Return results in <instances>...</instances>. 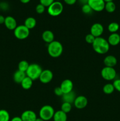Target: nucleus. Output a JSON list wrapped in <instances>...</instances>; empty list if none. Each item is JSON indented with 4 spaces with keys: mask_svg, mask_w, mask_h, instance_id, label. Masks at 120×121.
<instances>
[{
    "mask_svg": "<svg viewBox=\"0 0 120 121\" xmlns=\"http://www.w3.org/2000/svg\"><path fill=\"white\" fill-rule=\"evenodd\" d=\"M52 119L54 121H67V115L61 110H60L55 112Z\"/></svg>",
    "mask_w": 120,
    "mask_h": 121,
    "instance_id": "obj_19",
    "label": "nucleus"
},
{
    "mask_svg": "<svg viewBox=\"0 0 120 121\" xmlns=\"http://www.w3.org/2000/svg\"><path fill=\"white\" fill-rule=\"evenodd\" d=\"M45 8L46 7L45 6H44L43 5L41 4H39L35 7V11L39 14H43L45 12Z\"/></svg>",
    "mask_w": 120,
    "mask_h": 121,
    "instance_id": "obj_30",
    "label": "nucleus"
},
{
    "mask_svg": "<svg viewBox=\"0 0 120 121\" xmlns=\"http://www.w3.org/2000/svg\"><path fill=\"white\" fill-rule=\"evenodd\" d=\"M61 111L65 112V113H68L71 111L72 105L71 104L68 102H63L61 105Z\"/></svg>",
    "mask_w": 120,
    "mask_h": 121,
    "instance_id": "obj_28",
    "label": "nucleus"
},
{
    "mask_svg": "<svg viewBox=\"0 0 120 121\" xmlns=\"http://www.w3.org/2000/svg\"><path fill=\"white\" fill-rule=\"evenodd\" d=\"M81 10H82V12L84 14H90V13H91L92 11V9H91L90 6H89L88 4L83 5L82 6Z\"/></svg>",
    "mask_w": 120,
    "mask_h": 121,
    "instance_id": "obj_29",
    "label": "nucleus"
},
{
    "mask_svg": "<svg viewBox=\"0 0 120 121\" xmlns=\"http://www.w3.org/2000/svg\"><path fill=\"white\" fill-rule=\"evenodd\" d=\"M0 121H10V115L8 111L0 109Z\"/></svg>",
    "mask_w": 120,
    "mask_h": 121,
    "instance_id": "obj_26",
    "label": "nucleus"
},
{
    "mask_svg": "<svg viewBox=\"0 0 120 121\" xmlns=\"http://www.w3.org/2000/svg\"><path fill=\"white\" fill-rule=\"evenodd\" d=\"M20 1L22 4H28L30 2L31 0H20Z\"/></svg>",
    "mask_w": 120,
    "mask_h": 121,
    "instance_id": "obj_40",
    "label": "nucleus"
},
{
    "mask_svg": "<svg viewBox=\"0 0 120 121\" xmlns=\"http://www.w3.org/2000/svg\"><path fill=\"white\" fill-rule=\"evenodd\" d=\"M104 63L106 67H114L117 64V59L114 56L108 55L104 59Z\"/></svg>",
    "mask_w": 120,
    "mask_h": 121,
    "instance_id": "obj_15",
    "label": "nucleus"
},
{
    "mask_svg": "<svg viewBox=\"0 0 120 121\" xmlns=\"http://www.w3.org/2000/svg\"><path fill=\"white\" fill-rule=\"evenodd\" d=\"M22 121H35L37 118L35 112L31 110H27L22 112L20 117Z\"/></svg>",
    "mask_w": 120,
    "mask_h": 121,
    "instance_id": "obj_13",
    "label": "nucleus"
},
{
    "mask_svg": "<svg viewBox=\"0 0 120 121\" xmlns=\"http://www.w3.org/2000/svg\"><path fill=\"white\" fill-rule=\"evenodd\" d=\"M42 70H43L42 67L38 64H31L29 65L27 72H25L26 75L34 81L36 79H39L40 74L42 73Z\"/></svg>",
    "mask_w": 120,
    "mask_h": 121,
    "instance_id": "obj_3",
    "label": "nucleus"
},
{
    "mask_svg": "<svg viewBox=\"0 0 120 121\" xmlns=\"http://www.w3.org/2000/svg\"><path fill=\"white\" fill-rule=\"evenodd\" d=\"M29 66V64L28 63V61H26V60H21V61H20L18 65V70L21 71V72H26Z\"/></svg>",
    "mask_w": 120,
    "mask_h": 121,
    "instance_id": "obj_25",
    "label": "nucleus"
},
{
    "mask_svg": "<svg viewBox=\"0 0 120 121\" xmlns=\"http://www.w3.org/2000/svg\"><path fill=\"white\" fill-rule=\"evenodd\" d=\"M74 106L76 109H82L88 105V99L85 96L82 95L76 97L74 102Z\"/></svg>",
    "mask_w": 120,
    "mask_h": 121,
    "instance_id": "obj_11",
    "label": "nucleus"
},
{
    "mask_svg": "<svg viewBox=\"0 0 120 121\" xmlns=\"http://www.w3.org/2000/svg\"><path fill=\"white\" fill-rule=\"evenodd\" d=\"M47 51H48V54L51 57H59L61 56L63 52V46L60 41L54 40L51 43L48 44Z\"/></svg>",
    "mask_w": 120,
    "mask_h": 121,
    "instance_id": "obj_2",
    "label": "nucleus"
},
{
    "mask_svg": "<svg viewBox=\"0 0 120 121\" xmlns=\"http://www.w3.org/2000/svg\"><path fill=\"white\" fill-rule=\"evenodd\" d=\"M112 84L114 85L115 90H116L118 92H120V79H116L114 80Z\"/></svg>",
    "mask_w": 120,
    "mask_h": 121,
    "instance_id": "obj_33",
    "label": "nucleus"
},
{
    "mask_svg": "<svg viewBox=\"0 0 120 121\" xmlns=\"http://www.w3.org/2000/svg\"><path fill=\"white\" fill-rule=\"evenodd\" d=\"M42 39L44 41L49 44L54 41V34L51 31L45 30L42 33Z\"/></svg>",
    "mask_w": 120,
    "mask_h": 121,
    "instance_id": "obj_17",
    "label": "nucleus"
},
{
    "mask_svg": "<svg viewBox=\"0 0 120 121\" xmlns=\"http://www.w3.org/2000/svg\"><path fill=\"white\" fill-rule=\"evenodd\" d=\"M54 1H55V0H40V4L48 8Z\"/></svg>",
    "mask_w": 120,
    "mask_h": 121,
    "instance_id": "obj_32",
    "label": "nucleus"
},
{
    "mask_svg": "<svg viewBox=\"0 0 120 121\" xmlns=\"http://www.w3.org/2000/svg\"><path fill=\"white\" fill-rule=\"evenodd\" d=\"M60 1H61V0H55V1H60Z\"/></svg>",
    "mask_w": 120,
    "mask_h": 121,
    "instance_id": "obj_43",
    "label": "nucleus"
},
{
    "mask_svg": "<svg viewBox=\"0 0 120 121\" xmlns=\"http://www.w3.org/2000/svg\"><path fill=\"white\" fill-rule=\"evenodd\" d=\"M76 1L77 0H64L65 3L67 4V5H72L75 4Z\"/></svg>",
    "mask_w": 120,
    "mask_h": 121,
    "instance_id": "obj_35",
    "label": "nucleus"
},
{
    "mask_svg": "<svg viewBox=\"0 0 120 121\" xmlns=\"http://www.w3.org/2000/svg\"></svg>",
    "mask_w": 120,
    "mask_h": 121,
    "instance_id": "obj_45",
    "label": "nucleus"
},
{
    "mask_svg": "<svg viewBox=\"0 0 120 121\" xmlns=\"http://www.w3.org/2000/svg\"><path fill=\"white\" fill-rule=\"evenodd\" d=\"M62 98L64 102H68L69 104H72V103H74L76 96L75 95V93L72 91V92H69V93L64 94Z\"/></svg>",
    "mask_w": 120,
    "mask_h": 121,
    "instance_id": "obj_21",
    "label": "nucleus"
},
{
    "mask_svg": "<svg viewBox=\"0 0 120 121\" xmlns=\"http://www.w3.org/2000/svg\"><path fill=\"white\" fill-rule=\"evenodd\" d=\"M101 75L104 80L107 81H111L116 78V72L114 67L105 66L101 72Z\"/></svg>",
    "mask_w": 120,
    "mask_h": 121,
    "instance_id": "obj_7",
    "label": "nucleus"
},
{
    "mask_svg": "<svg viewBox=\"0 0 120 121\" xmlns=\"http://www.w3.org/2000/svg\"><path fill=\"white\" fill-rule=\"evenodd\" d=\"M55 111L52 106L51 105H44L40 109L39 111L40 118L45 121H48L52 119Z\"/></svg>",
    "mask_w": 120,
    "mask_h": 121,
    "instance_id": "obj_4",
    "label": "nucleus"
},
{
    "mask_svg": "<svg viewBox=\"0 0 120 121\" xmlns=\"http://www.w3.org/2000/svg\"><path fill=\"white\" fill-rule=\"evenodd\" d=\"M10 121H22V119H21V117H15L13 118H12V119L10 120Z\"/></svg>",
    "mask_w": 120,
    "mask_h": 121,
    "instance_id": "obj_37",
    "label": "nucleus"
},
{
    "mask_svg": "<svg viewBox=\"0 0 120 121\" xmlns=\"http://www.w3.org/2000/svg\"><path fill=\"white\" fill-rule=\"evenodd\" d=\"M4 25L7 29L9 30H14L17 27L16 20L12 16H7L5 18Z\"/></svg>",
    "mask_w": 120,
    "mask_h": 121,
    "instance_id": "obj_14",
    "label": "nucleus"
},
{
    "mask_svg": "<svg viewBox=\"0 0 120 121\" xmlns=\"http://www.w3.org/2000/svg\"><path fill=\"white\" fill-rule=\"evenodd\" d=\"M120 28V26L116 22H112L108 25V30L110 33H115L118 31Z\"/></svg>",
    "mask_w": 120,
    "mask_h": 121,
    "instance_id": "obj_27",
    "label": "nucleus"
},
{
    "mask_svg": "<svg viewBox=\"0 0 120 121\" xmlns=\"http://www.w3.org/2000/svg\"><path fill=\"white\" fill-rule=\"evenodd\" d=\"M64 6L60 1H54L51 4L47 9V12L49 15L52 17L59 16L62 13Z\"/></svg>",
    "mask_w": 120,
    "mask_h": 121,
    "instance_id": "obj_5",
    "label": "nucleus"
},
{
    "mask_svg": "<svg viewBox=\"0 0 120 121\" xmlns=\"http://www.w3.org/2000/svg\"><path fill=\"white\" fill-rule=\"evenodd\" d=\"M104 33V27L101 23H94L90 28V34L95 38L100 37Z\"/></svg>",
    "mask_w": 120,
    "mask_h": 121,
    "instance_id": "obj_10",
    "label": "nucleus"
},
{
    "mask_svg": "<svg viewBox=\"0 0 120 121\" xmlns=\"http://www.w3.org/2000/svg\"><path fill=\"white\" fill-rule=\"evenodd\" d=\"M29 31L24 25H20L14 30V34L15 37L18 40H25L29 36Z\"/></svg>",
    "mask_w": 120,
    "mask_h": 121,
    "instance_id": "obj_6",
    "label": "nucleus"
},
{
    "mask_svg": "<svg viewBox=\"0 0 120 121\" xmlns=\"http://www.w3.org/2000/svg\"><path fill=\"white\" fill-rule=\"evenodd\" d=\"M54 93L55 95L58 96H62V95H64L60 87H56L54 89Z\"/></svg>",
    "mask_w": 120,
    "mask_h": 121,
    "instance_id": "obj_34",
    "label": "nucleus"
},
{
    "mask_svg": "<svg viewBox=\"0 0 120 121\" xmlns=\"http://www.w3.org/2000/svg\"><path fill=\"white\" fill-rule=\"evenodd\" d=\"M53 79V73L52 71L49 69L43 70L40 74V76L39 78V80L42 83L47 84L51 82Z\"/></svg>",
    "mask_w": 120,
    "mask_h": 121,
    "instance_id": "obj_9",
    "label": "nucleus"
},
{
    "mask_svg": "<svg viewBox=\"0 0 120 121\" xmlns=\"http://www.w3.org/2000/svg\"><path fill=\"white\" fill-rule=\"evenodd\" d=\"M36 25V20H35V18H34V17H32L27 18L24 21V26L27 28H28L29 30L35 28Z\"/></svg>",
    "mask_w": 120,
    "mask_h": 121,
    "instance_id": "obj_20",
    "label": "nucleus"
},
{
    "mask_svg": "<svg viewBox=\"0 0 120 121\" xmlns=\"http://www.w3.org/2000/svg\"><path fill=\"white\" fill-rule=\"evenodd\" d=\"M95 37L92 35L91 34H90V33L87 34L85 36V41L88 44H92L94 41H95Z\"/></svg>",
    "mask_w": 120,
    "mask_h": 121,
    "instance_id": "obj_31",
    "label": "nucleus"
},
{
    "mask_svg": "<svg viewBox=\"0 0 120 121\" xmlns=\"http://www.w3.org/2000/svg\"><path fill=\"white\" fill-rule=\"evenodd\" d=\"M79 1H80V3L82 4V5H83L87 4H88V0H79Z\"/></svg>",
    "mask_w": 120,
    "mask_h": 121,
    "instance_id": "obj_39",
    "label": "nucleus"
},
{
    "mask_svg": "<svg viewBox=\"0 0 120 121\" xmlns=\"http://www.w3.org/2000/svg\"><path fill=\"white\" fill-rule=\"evenodd\" d=\"M35 121H44L43 119H41V118H40V117H39V118H36V120H35Z\"/></svg>",
    "mask_w": 120,
    "mask_h": 121,
    "instance_id": "obj_41",
    "label": "nucleus"
},
{
    "mask_svg": "<svg viewBox=\"0 0 120 121\" xmlns=\"http://www.w3.org/2000/svg\"><path fill=\"white\" fill-rule=\"evenodd\" d=\"M33 85V80L28 76H26L22 82L21 83V85L22 88L25 90H28L31 88Z\"/></svg>",
    "mask_w": 120,
    "mask_h": 121,
    "instance_id": "obj_22",
    "label": "nucleus"
},
{
    "mask_svg": "<svg viewBox=\"0 0 120 121\" xmlns=\"http://www.w3.org/2000/svg\"><path fill=\"white\" fill-rule=\"evenodd\" d=\"M5 18V17H4L3 15H0V24H4Z\"/></svg>",
    "mask_w": 120,
    "mask_h": 121,
    "instance_id": "obj_38",
    "label": "nucleus"
},
{
    "mask_svg": "<svg viewBox=\"0 0 120 121\" xmlns=\"http://www.w3.org/2000/svg\"><path fill=\"white\" fill-rule=\"evenodd\" d=\"M8 7V4L5 3V2H2V3L0 4V9H2L4 10H6L7 9Z\"/></svg>",
    "mask_w": 120,
    "mask_h": 121,
    "instance_id": "obj_36",
    "label": "nucleus"
},
{
    "mask_svg": "<svg viewBox=\"0 0 120 121\" xmlns=\"http://www.w3.org/2000/svg\"><path fill=\"white\" fill-rule=\"evenodd\" d=\"M88 4L92 11L101 12L104 9L105 2L104 0H88Z\"/></svg>",
    "mask_w": 120,
    "mask_h": 121,
    "instance_id": "obj_8",
    "label": "nucleus"
},
{
    "mask_svg": "<svg viewBox=\"0 0 120 121\" xmlns=\"http://www.w3.org/2000/svg\"><path fill=\"white\" fill-rule=\"evenodd\" d=\"M115 9H116V5L113 1L105 2L104 9H105L106 11L109 13H112L115 11Z\"/></svg>",
    "mask_w": 120,
    "mask_h": 121,
    "instance_id": "obj_24",
    "label": "nucleus"
},
{
    "mask_svg": "<svg viewBox=\"0 0 120 121\" xmlns=\"http://www.w3.org/2000/svg\"><path fill=\"white\" fill-rule=\"evenodd\" d=\"M105 1V2H111V1H113V0H104Z\"/></svg>",
    "mask_w": 120,
    "mask_h": 121,
    "instance_id": "obj_42",
    "label": "nucleus"
},
{
    "mask_svg": "<svg viewBox=\"0 0 120 121\" xmlns=\"http://www.w3.org/2000/svg\"><path fill=\"white\" fill-rule=\"evenodd\" d=\"M102 91L106 95H111L115 91V88L112 83H107L104 86L103 88H102Z\"/></svg>",
    "mask_w": 120,
    "mask_h": 121,
    "instance_id": "obj_23",
    "label": "nucleus"
},
{
    "mask_svg": "<svg viewBox=\"0 0 120 121\" xmlns=\"http://www.w3.org/2000/svg\"></svg>",
    "mask_w": 120,
    "mask_h": 121,
    "instance_id": "obj_44",
    "label": "nucleus"
},
{
    "mask_svg": "<svg viewBox=\"0 0 120 121\" xmlns=\"http://www.w3.org/2000/svg\"><path fill=\"white\" fill-rule=\"evenodd\" d=\"M60 87H61L64 94H65L72 92L74 84L69 79H65L62 82Z\"/></svg>",
    "mask_w": 120,
    "mask_h": 121,
    "instance_id": "obj_12",
    "label": "nucleus"
},
{
    "mask_svg": "<svg viewBox=\"0 0 120 121\" xmlns=\"http://www.w3.org/2000/svg\"><path fill=\"white\" fill-rule=\"evenodd\" d=\"M26 76L27 75H26L25 72H21L19 70H17L13 74V79L15 83L21 84V83Z\"/></svg>",
    "mask_w": 120,
    "mask_h": 121,
    "instance_id": "obj_18",
    "label": "nucleus"
},
{
    "mask_svg": "<svg viewBox=\"0 0 120 121\" xmlns=\"http://www.w3.org/2000/svg\"><path fill=\"white\" fill-rule=\"evenodd\" d=\"M93 50L100 54H106L109 50V44L108 41L102 37L95 38L92 43Z\"/></svg>",
    "mask_w": 120,
    "mask_h": 121,
    "instance_id": "obj_1",
    "label": "nucleus"
},
{
    "mask_svg": "<svg viewBox=\"0 0 120 121\" xmlns=\"http://www.w3.org/2000/svg\"><path fill=\"white\" fill-rule=\"evenodd\" d=\"M108 42L109 46H115L119 44L120 43V34L118 33H111L108 38Z\"/></svg>",
    "mask_w": 120,
    "mask_h": 121,
    "instance_id": "obj_16",
    "label": "nucleus"
}]
</instances>
